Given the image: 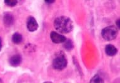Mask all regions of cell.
Returning a JSON list of instances; mask_svg holds the SVG:
<instances>
[{
    "mask_svg": "<svg viewBox=\"0 0 120 83\" xmlns=\"http://www.w3.org/2000/svg\"><path fill=\"white\" fill-rule=\"evenodd\" d=\"M54 27L60 33H68L73 29V22L69 17L60 16L54 20Z\"/></svg>",
    "mask_w": 120,
    "mask_h": 83,
    "instance_id": "obj_1",
    "label": "cell"
},
{
    "mask_svg": "<svg viewBox=\"0 0 120 83\" xmlns=\"http://www.w3.org/2000/svg\"><path fill=\"white\" fill-rule=\"evenodd\" d=\"M68 65V60L64 52L60 51L55 54V57L52 60V67L55 70L63 71Z\"/></svg>",
    "mask_w": 120,
    "mask_h": 83,
    "instance_id": "obj_2",
    "label": "cell"
},
{
    "mask_svg": "<svg viewBox=\"0 0 120 83\" xmlns=\"http://www.w3.org/2000/svg\"><path fill=\"white\" fill-rule=\"evenodd\" d=\"M118 28L113 25L108 26L104 28L101 34L102 38L106 41H112L116 39L118 36Z\"/></svg>",
    "mask_w": 120,
    "mask_h": 83,
    "instance_id": "obj_3",
    "label": "cell"
},
{
    "mask_svg": "<svg viewBox=\"0 0 120 83\" xmlns=\"http://www.w3.org/2000/svg\"><path fill=\"white\" fill-rule=\"evenodd\" d=\"M27 30L30 32L35 31L39 28V24L34 17L30 16L27 18Z\"/></svg>",
    "mask_w": 120,
    "mask_h": 83,
    "instance_id": "obj_4",
    "label": "cell"
},
{
    "mask_svg": "<svg viewBox=\"0 0 120 83\" xmlns=\"http://www.w3.org/2000/svg\"><path fill=\"white\" fill-rule=\"evenodd\" d=\"M50 38L53 43L57 44H63L67 39L65 36L57 33L56 31H52L50 34Z\"/></svg>",
    "mask_w": 120,
    "mask_h": 83,
    "instance_id": "obj_5",
    "label": "cell"
},
{
    "mask_svg": "<svg viewBox=\"0 0 120 83\" xmlns=\"http://www.w3.org/2000/svg\"><path fill=\"white\" fill-rule=\"evenodd\" d=\"M3 23H4V26H6V27H10L11 26H12L13 25V23H14V17H13V15H12L11 13H4V15H3Z\"/></svg>",
    "mask_w": 120,
    "mask_h": 83,
    "instance_id": "obj_6",
    "label": "cell"
},
{
    "mask_svg": "<svg viewBox=\"0 0 120 83\" xmlns=\"http://www.w3.org/2000/svg\"><path fill=\"white\" fill-rule=\"evenodd\" d=\"M22 57L20 54L13 55V56L11 57L9 60L10 65L14 67L19 66L22 64Z\"/></svg>",
    "mask_w": 120,
    "mask_h": 83,
    "instance_id": "obj_7",
    "label": "cell"
},
{
    "mask_svg": "<svg viewBox=\"0 0 120 83\" xmlns=\"http://www.w3.org/2000/svg\"><path fill=\"white\" fill-rule=\"evenodd\" d=\"M105 52L107 55L109 57L115 56L118 53L117 48L112 44H108L105 47Z\"/></svg>",
    "mask_w": 120,
    "mask_h": 83,
    "instance_id": "obj_8",
    "label": "cell"
},
{
    "mask_svg": "<svg viewBox=\"0 0 120 83\" xmlns=\"http://www.w3.org/2000/svg\"><path fill=\"white\" fill-rule=\"evenodd\" d=\"M12 42L13 43L15 44H21L22 41H23V37L21 35L20 33L18 32H15L13 33V35H12Z\"/></svg>",
    "mask_w": 120,
    "mask_h": 83,
    "instance_id": "obj_9",
    "label": "cell"
},
{
    "mask_svg": "<svg viewBox=\"0 0 120 83\" xmlns=\"http://www.w3.org/2000/svg\"><path fill=\"white\" fill-rule=\"evenodd\" d=\"M63 46L64 49L67 51H70V50H73L74 48V45H73L72 40L69 39H66V41L63 43Z\"/></svg>",
    "mask_w": 120,
    "mask_h": 83,
    "instance_id": "obj_10",
    "label": "cell"
},
{
    "mask_svg": "<svg viewBox=\"0 0 120 83\" xmlns=\"http://www.w3.org/2000/svg\"><path fill=\"white\" fill-rule=\"evenodd\" d=\"M89 83H104V81L99 75L95 74L92 77Z\"/></svg>",
    "mask_w": 120,
    "mask_h": 83,
    "instance_id": "obj_11",
    "label": "cell"
},
{
    "mask_svg": "<svg viewBox=\"0 0 120 83\" xmlns=\"http://www.w3.org/2000/svg\"><path fill=\"white\" fill-rule=\"evenodd\" d=\"M25 50H26L27 52L29 53H32V52H34L36 50V47L34 45L32 44H28L27 45L25 46L24 48Z\"/></svg>",
    "mask_w": 120,
    "mask_h": 83,
    "instance_id": "obj_12",
    "label": "cell"
},
{
    "mask_svg": "<svg viewBox=\"0 0 120 83\" xmlns=\"http://www.w3.org/2000/svg\"><path fill=\"white\" fill-rule=\"evenodd\" d=\"M4 2L7 6L13 7V6L17 5V3H18V1L17 0H5Z\"/></svg>",
    "mask_w": 120,
    "mask_h": 83,
    "instance_id": "obj_13",
    "label": "cell"
},
{
    "mask_svg": "<svg viewBox=\"0 0 120 83\" xmlns=\"http://www.w3.org/2000/svg\"><path fill=\"white\" fill-rule=\"evenodd\" d=\"M116 25H117V28H118V29H120V19H118L116 21Z\"/></svg>",
    "mask_w": 120,
    "mask_h": 83,
    "instance_id": "obj_14",
    "label": "cell"
},
{
    "mask_svg": "<svg viewBox=\"0 0 120 83\" xmlns=\"http://www.w3.org/2000/svg\"><path fill=\"white\" fill-rule=\"evenodd\" d=\"M54 0H46V1H44V2L46 3H47V4H52V3H54Z\"/></svg>",
    "mask_w": 120,
    "mask_h": 83,
    "instance_id": "obj_15",
    "label": "cell"
},
{
    "mask_svg": "<svg viewBox=\"0 0 120 83\" xmlns=\"http://www.w3.org/2000/svg\"><path fill=\"white\" fill-rule=\"evenodd\" d=\"M2 47H3L2 40H1V38L0 37V52L1 51V49H2Z\"/></svg>",
    "mask_w": 120,
    "mask_h": 83,
    "instance_id": "obj_16",
    "label": "cell"
},
{
    "mask_svg": "<svg viewBox=\"0 0 120 83\" xmlns=\"http://www.w3.org/2000/svg\"><path fill=\"white\" fill-rule=\"evenodd\" d=\"M0 83H3V80L1 78H0Z\"/></svg>",
    "mask_w": 120,
    "mask_h": 83,
    "instance_id": "obj_17",
    "label": "cell"
},
{
    "mask_svg": "<svg viewBox=\"0 0 120 83\" xmlns=\"http://www.w3.org/2000/svg\"><path fill=\"white\" fill-rule=\"evenodd\" d=\"M43 83H52V82H50V81H46V82H44Z\"/></svg>",
    "mask_w": 120,
    "mask_h": 83,
    "instance_id": "obj_18",
    "label": "cell"
}]
</instances>
